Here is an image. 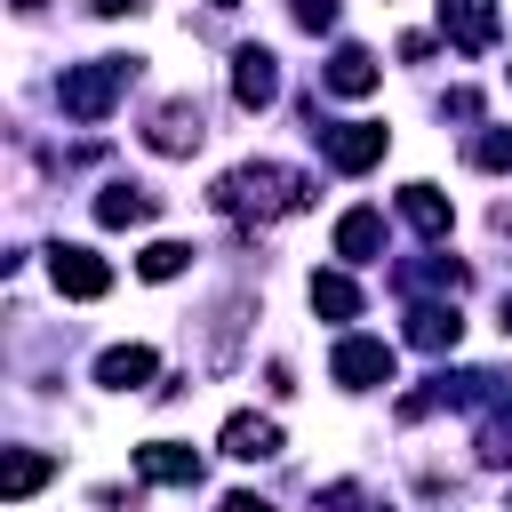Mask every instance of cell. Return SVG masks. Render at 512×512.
Here are the masks:
<instances>
[{
    "label": "cell",
    "instance_id": "obj_8",
    "mask_svg": "<svg viewBox=\"0 0 512 512\" xmlns=\"http://www.w3.org/2000/svg\"><path fill=\"white\" fill-rule=\"evenodd\" d=\"M136 472L160 480V488H192V480H200V456H192L184 440H152V448L136 456Z\"/></svg>",
    "mask_w": 512,
    "mask_h": 512
},
{
    "label": "cell",
    "instance_id": "obj_11",
    "mask_svg": "<svg viewBox=\"0 0 512 512\" xmlns=\"http://www.w3.org/2000/svg\"><path fill=\"white\" fill-rule=\"evenodd\" d=\"M376 248H384V216H376V208L336 216V256H344V264H368Z\"/></svg>",
    "mask_w": 512,
    "mask_h": 512
},
{
    "label": "cell",
    "instance_id": "obj_24",
    "mask_svg": "<svg viewBox=\"0 0 512 512\" xmlns=\"http://www.w3.org/2000/svg\"><path fill=\"white\" fill-rule=\"evenodd\" d=\"M504 336H512V296H504Z\"/></svg>",
    "mask_w": 512,
    "mask_h": 512
},
{
    "label": "cell",
    "instance_id": "obj_19",
    "mask_svg": "<svg viewBox=\"0 0 512 512\" xmlns=\"http://www.w3.org/2000/svg\"><path fill=\"white\" fill-rule=\"evenodd\" d=\"M184 264H192V248H184V240H152V248L136 256V272H144V280H176Z\"/></svg>",
    "mask_w": 512,
    "mask_h": 512
},
{
    "label": "cell",
    "instance_id": "obj_22",
    "mask_svg": "<svg viewBox=\"0 0 512 512\" xmlns=\"http://www.w3.org/2000/svg\"><path fill=\"white\" fill-rule=\"evenodd\" d=\"M216 512H272V504H264V496H248V488H240V496H224V504H216Z\"/></svg>",
    "mask_w": 512,
    "mask_h": 512
},
{
    "label": "cell",
    "instance_id": "obj_9",
    "mask_svg": "<svg viewBox=\"0 0 512 512\" xmlns=\"http://www.w3.org/2000/svg\"><path fill=\"white\" fill-rule=\"evenodd\" d=\"M440 32H448L456 48H488V40H496V16H488L480 0H440Z\"/></svg>",
    "mask_w": 512,
    "mask_h": 512
},
{
    "label": "cell",
    "instance_id": "obj_7",
    "mask_svg": "<svg viewBox=\"0 0 512 512\" xmlns=\"http://www.w3.org/2000/svg\"><path fill=\"white\" fill-rule=\"evenodd\" d=\"M224 456H240V464H264V456H280V424L240 408V416L224 424Z\"/></svg>",
    "mask_w": 512,
    "mask_h": 512
},
{
    "label": "cell",
    "instance_id": "obj_14",
    "mask_svg": "<svg viewBox=\"0 0 512 512\" xmlns=\"http://www.w3.org/2000/svg\"><path fill=\"white\" fill-rule=\"evenodd\" d=\"M328 88H336V96H368V88H376V56H368V48H336V56H328Z\"/></svg>",
    "mask_w": 512,
    "mask_h": 512
},
{
    "label": "cell",
    "instance_id": "obj_1",
    "mask_svg": "<svg viewBox=\"0 0 512 512\" xmlns=\"http://www.w3.org/2000/svg\"><path fill=\"white\" fill-rule=\"evenodd\" d=\"M216 208H232V216H296V208H312V176H296V168H280V160H248V168H232L224 184H216Z\"/></svg>",
    "mask_w": 512,
    "mask_h": 512
},
{
    "label": "cell",
    "instance_id": "obj_12",
    "mask_svg": "<svg viewBox=\"0 0 512 512\" xmlns=\"http://www.w3.org/2000/svg\"><path fill=\"white\" fill-rule=\"evenodd\" d=\"M152 368H160V360H152L144 344H112V352L96 360V384H112V392H136V384H152Z\"/></svg>",
    "mask_w": 512,
    "mask_h": 512
},
{
    "label": "cell",
    "instance_id": "obj_6",
    "mask_svg": "<svg viewBox=\"0 0 512 512\" xmlns=\"http://www.w3.org/2000/svg\"><path fill=\"white\" fill-rule=\"evenodd\" d=\"M232 96H240L248 112H264V104L280 96V64H272V48H240V56H232Z\"/></svg>",
    "mask_w": 512,
    "mask_h": 512
},
{
    "label": "cell",
    "instance_id": "obj_4",
    "mask_svg": "<svg viewBox=\"0 0 512 512\" xmlns=\"http://www.w3.org/2000/svg\"><path fill=\"white\" fill-rule=\"evenodd\" d=\"M336 384H352V392L392 384V344H384V336H344V344H336Z\"/></svg>",
    "mask_w": 512,
    "mask_h": 512
},
{
    "label": "cell",
    "instance_id": "obj_3",
    "mask_svg": "<svg viewBox=\"0 0 512 512\" xmlns=\"http://www.w3.org/2000/svg\"><path fill=\"white\" fill-rule=\"evenodd\" d=\"M320 152H328V168L360 176V168H376V160H384V128H376V120H344V128H320Z\"/></svg>",
    "mask_w": 512,
    "mask_h": 512
},
{
    "label": "cell",
    "instance_id": "obj_17",
    "mask_svg": "<svg viewBox=\"0 0 512 512\" xmlns=\"http://www.w3.org/2000/svg\"><path fill=\"white\" fill-rule=\"evenodd\" d=\"M312 312H328V320H352V312H360V288H352L344 272H312Z\"/></svg>",
    "mask_w": 512,
    "mask_h": 512
},
{
    "label": "cell",
    "instance_id": "obj_25",
    "mask_svg": "<svg viewBox=\"0 0 512 512\" xmlns=\"http://www.w3.org/2000/svg\"><path fill=\"white\" fill-rule=\"evenodd\" d=\"M16 8H40V0H16Z\"/></svg>",
    "mask_w": 512,
    "mask_h": 512
},
{
    "label": "cell",
    "instance_id": "obj_13",
    "mask_svg": "<svg viewBox=\"0 0 512 512\" xmlns=\"http://www.w3.org/2000/svg\"><path fill=\"white\" fill-rule=\"evenodd\" d=\"M464 336V320H456V304H416L408 312V344H424V352H440V344H456Z\"/></svg>",
    "mask_w": 512,
    "mask_h": 512
},
{
    "label": "cell",
    "instance_id": "obj_21",
    "mask_svg": "<svg viewBox=\"0 0 512 512\" xmlns=\"http://www.w3.org/2000/svg\"><path fill=\"white\" fill-rule=\"evenodd\" d=\"M296 24H304V32H328V24H336V0H296Z\"/></svg>",
    "mask_w": 512,
    "mask_h": 512
},
{
    "label": "cell",
    "instance_id": "obj_2",
    "mask_svg": "<svg viewBox=\"0 0 512 512\" xmlns=\"http://www.w3.org/2000/svg\"><path fill=\"white\" fill-rule=\"evenodd\" d=\"M128 80H136L128 56H96V64H72V72L56 80V104H64V120H104Z\"/></svg>",
    "mask_w": 512,
    "mask_h": 512
},
{
    "label": "cell",
    "instance_id": "obj_23",
    "mask_svg": "<svg viewBox=\"0 0 512 512\" xmlns=\"http://www.w3.org/2000/svg\"><path fill=\"white\" fill-rule=\"evenodd\" d=\"M88 8H96V16H128L136 0H88Z\"/></svg>",
    "mask_w": 512,
    "mask_h": 512
},
{
    "label": "cell",
    "instance_id": "obj_20",
    "mask_svg": "<svg viewBox=\"0 0 512 512\" xmlns=\"http://www.w3.org/2000/svg\"><path fill=\"white\" fill-rule=\"evenodd\" d=\"M472 160H480V168H512V136H504V128H488V136L472 144Z\"/></svg>",
    "mask_w": 512,
    "mask_h": 512
},
{
    "label": "cell",
    "instance_id": "obj_18",
    "mask_svg": "<svg viewBox=\"0 0 512 512\" xmlns=\"http://www.w3.org/2000/svg\"><path fill=\"white\" fill-rule=\"evenodd\" d=\"M48 472H56V456H32V448H24V456H8V472H0V496H8V504H24V496L48 480Z\"/></svg>",
    "mask_w": 512,
    "mask_h": 512
},
{
    "label": "cell",
    "instance_id": "obj_10",
    "mask_svg": "<svg viewBox=\"0 0 512 512\" xmlns=\"http://www.w3.org/2000/svg\"><path fill=\"white\" fill-rule=\"evenodd\" d=\"M152 152H192L200 144V104H160V120L144 128Z\"/></svg>",
    "mask_w": 512,
    "mask_h": 512
},
{
    "label": "cell",
    "instance_id": "obj_16",
    "mask_svg": "<svg viewBox=\"0 0 512 512\" xmlns=\"http://www.w3.org/2000/svg\"><path fill=\"white\" fill-rule=\"evenodd\" d=\"M400 216H408L416 232H432V240L448 232V200H440L432 184H408V192H400Z\"/></svg>",
    "mask_w": 512,
    "mask_h": 512
},
{
    "label": "cell",
    "instance_id": "obj_5",
    "mask_svg": "<svg viewBox=\"0 0 512 512\" xmlns=\"http://www.w3.org/2000/svg\"><path fill=\"white\" fill-rule=\"evenodd\" d=\"M48 272H56L64 296H104V288H112V264H104L96 248H64V240H56V248H48Z\"/></svg>",
    "mask_w": 512,
    "mask_h": 512
},
{
    "label": "cell",
    "instance_id": "obj_15",
    "mask_svg": "<svg viewBox=\"0 0 512 512\" xmlns=\"http://www.w3.org/2000/svg\"><path fill=\"white\" fill-rule=\"evenodd\" d=\"M152 216V192L144 184H104L96 192V224H144Z\"/></svg>",
    "mask_w": 512,
    "mask_h": 512
}]
</instances>
